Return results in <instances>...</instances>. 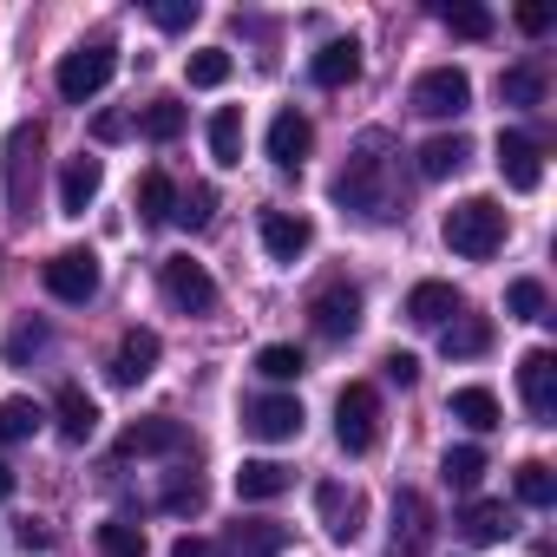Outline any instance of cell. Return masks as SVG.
<instances>
[{"label":"cell","instance_id":"4dcf8cb0","mask_svg":"<svg viewBox=\"0 0 557 557\" xmlns=\"http://www.w3.org/2000/svg\"><path fill=\"white\" fill-rule=\"evenodd\" d=\"M171 210H177V184L164 171H145L138 177V216L145 223H171Z\"/></svg>","mask_w":557,"mask_h":557},{"label":"cell","instance_id":"277c9868","mask_svg":"<svg viewBox=\"0 0 557 557\" xmlns=\"http://www.w3.org/2000/svg\"><path fill=\"white\" fill-rule=\"evenodd\" d=\"M335 440H342L348 459L374 453V440H381V394L368 381H348L342 387V400H335Z\"/></svg>","mask_w":557,"mask_h":557},{"label":"cell","instance_id":"836d02e7","mask_svg":"<svg viewBox=\"0 0 557 557\" xmlns=\"http://www.w3.org/2000/svg\"><path fill=\"white\" fill-rule=\"evenodd\" d=\"M440 27L459 34V40H492V14L472 8V0H453V8H440Z\"/></svg>","mask_w":557,"mask_h":557},{"label":"cell","instance_id":"60d3db41","mask_svg":"<svg viewBox=\"0 0 557 557\" xmlns=\"http://www.w3.org/2000/svg\"><path fill=\"white\" fill-rule=\"evenodd\" d=\"M40 407L34 400H0V440H34L40 433Z\"/></svg>","mask_w":557,"mask_h":557},{"label":"cell","instance_id":"8992f818","mask_svg":"<svg viewBox=\"0 0 557 557\" xmlns=\"http://www.w3.org/2000/svg\"><path fill=\"white\" fill-rule=\"evenodd\" d=\"M407 106H413L420 119H459V112H472V79H466L459 66H433V73L413 79Z\"/></svg>","mask_w":557,"mask_h":557},{"label":"cell","instance_id":"1f68e13d","mask_svg":"<svg viewBox=\"0 0 557 557\" xmlns=\"http://www.w3.org/2000/svg\"><path fill=\"white\" fill-rule=\"evenodd\" d=\"M440 472H446V485H453V492H472V485L485 479V446H446Z\"/></svg>","mask_w":557,"mask_h":557},{"label":"cell","instance_id":"ffe728a7","mask_svg":"<svg viewBox=\"0 0 557 557\" xmlns=\"http://www.w3.org/2000/svg\"><path fill=\"white\" fill-rule=\"evenodd\" d=\"M158 355H164V342L151 335V329H132L125 342H119V355H112V381L119 387H138V381H151V368H158Z\"/></svg>","mask_w":557,"mask_h":557},{"label":"cell","instance_id":"e0dca14e","mask_svg":"<svg viewBox=\"0 0 557 557\" xmlns=\"http://www.w3.org/2000/svg\"><path fill=\"white\" fill-rule=\"evenodd\" d=\"M498 177L511 190H537L544 184V158H537V145L524 132H498Z\"/></svg>","mask_w":557,"mask_h":557},{"label":"cell","instance_id":"8fae6325","mask_svg":"<svg viewBox=\"0 0 557 557\" xmlns=\"http://www.w3.org/2000/svg\"><path fill=\"white\" fill-rule=\"evenodd\" d=\"M309 322H315L322 342H348V335L361 329V289H355V283H329V289L309 302Z\"/></svg>","mask_w":557,"mask_h":557},{"label":"cell","instance_id":"e575fe53","mask_svg":"<svg viewBox=\"0 0 557 557\" xmlns=\"http://www.w3.org/2000/svg\"><path fill=\"white\" fill-rule=\"evenodd\" d=\"M302 368H309V361H302V348H289V342H269V348L256 355V374H262V381H302Z\"/></svg>","mask_w":557,"mask_h":557},{"label":"cell","instance_id":"d590c367","mask_svg":"<svg viewBox=\"0 0 557 557\" xmlns=\"http://www.w3.org/2000/svg\"><path fill=\"white\" fill-rule=\"evenodd\" d=\"M184 73H190V86H197V92H216V86L236 73V60H230L223 47H203V53H190V66H184Z\"/></svg>","mask_w":557,"mask_h":557},{"label":"cell","instance_id":"7dc6e473","mask_svg":"<svg viewBox=\"0 0 557 557\" xmlns=\"http://www.w3.org/2000/svg\"><path fill=\"white\" fill-rule=\"evenodd\" d=\"M518 27L524 34H550V8H537V0H531V8H518Z\"/></svg>","mask_w":557,"mask_h":557},{"label":"cell","instance_id":"5bb4252c","mask_svg":"<svg viewBox=\"0 0 557 557\" xmlns=\"http://www.w3.org/2000/svg\"><path fill=\"white\" fill-rule=\"evenodd\" d=\"M262 249H269V262H302L315 249V223L296 210H262Z\"/></svg>","mask_w":557,"mask_h":557},{"label":"cell","instance_id":"52a82bcc","mask_svg":"<svg viewBox=\"0 0 557 557\" xmlns=\"http://www.w3.org/2000/svg\"><path fill=\"white\" fill-rule=\"evenodd\" d=\"M433 537H440V524H433L426 492L400 485V492H394V537H387V550H394V557H426Z\"/></svg>","mask_w":557,"mask_h":557},{"label":"cell","instance_id":"f35d334b","mask_svg":"<svg viewBox=\"0 0 557 557\" xmlns=\"http://www.w3.org/2000/svg\"><path fill=\"white\" fill-rule=\"evenodd\" d=\"M210 505V492H203V479L197 472H171V485H164V511H177V518H190V511H203Z\"/></svg>","mask_w":557,"mask_h":557},{"label":"cell","instance_id":"3957f363","mask_svg":"<svg viewBox=\"0 0 557 557\" xmlns=\"http://www.w3.org/2000/svg\"><path fill=\"white\" fill-rule=\"evenodd\" d=\"M112 73H119V47H112V40H86V47H73V53L60 60L53 86H60V99L86 106L92 92H106V86H112Z\"/></svg>","mask_w":557,"mask_h":557},{"label":"cell","instance_id":"83f0119b","mask_svg":"<svg viewBox=\"0 0 557 557\" xmlns=\"http://www.w3.org/2000/svg\"><path fill=\"white\" fill-rule=\"evenodd\" d=\"M459 531H466V544H498V537H511V511L498 498H472L459 511Z\"/></svg>","mask_w":557,"mask_h":557},{"label":"cell","instance_id":"d6986e66","mask_svg":"<svg viewBox=\"0 0 557 557\" xmlns=\"http://www.w3.org/2000/svg\"><path fill=\"white\" fill-rule=\"evenodd\" d=\"M453 315H466V302H459L453 283H413L407 289V322L413 329H446Z\"/></svg>","mask_w":557,"mask_h":557},{"label":"cell","instance_id":"cb8c5ba5","mask_svg":"<svg viewBox=\"0 0 557 557\" xmlns=\"http://www.w3.org/2000/svg\"><path fill=\"white\" fill-rule=\"evenodd\" d=\"M446 413H453L459 426H472V433H492V426H505V413H498V394H492V387H453Z\"/></svg>","mask_w":557,"mask_h":557},{"label":"cell","instance_id":"f907efd6","mask_svg":"<svg viewBox=\"0 0 557 557\" xmlns=\"http://www.w3.org/2000/svg\"><path fill=\"white\" fill-rule=\"evenodd\" d=\"M8 492H14V472H8V466H0V498H8Z\"/></svg>","mask_w":557,"mask_h":557},{"label":"cell","instance_id":"c3c4849f","mask_svg":"<svg viewBox=\"0 0 557 557\" xmlns=\"http://www.w3.org/2000/svg\"><path fill=\"white\" fill-rule=\"evenodd\" d=\"M171 557H223V550H216L210 537H177V544H171Z\"/></svg>","mask_w":557,"mask_h":557},{"label":"cell","instance_id":"ac0fdd59","mask_svg":"<svg viewBox=\"0 0 557 557\" xmlns=\"http://www.w3.org/2000/svg\"><path fill=\"white\" fill-rule=\"evenodd\" d=\"M99 184H106V158H86V151L66 158V171H60V216H86Z\"/></svg>","mask_w":557,"mask_h":557},{"label":"cell","instance_id":"ab89813d","mask_svg":"<svg viewBox=\"0 0 557 557\" xmlns=\"http://www.w3.org/2000/svg\"><path fill=\"white\" fill-rule=\"evenodd\" d=\"M216 216V190L210 184H190L184 197H177V210H171V223H184V230H203Z\"/></svg>","mask_w":557,"mask_h":557},{"label":"cell","instance_id":"603a6c76","mask_svg":"<svg viewBox=\"0 0 557 557\" xmlns=\"http://www.w3.org/2000/svg\"><path fill=\"white\" fill-rule=\"evenodd\" d=\"M309 79L329 86V92H335V86H355V79H361V47H355V40H329V47L309 60Z\"/></svg>","mask_w":557,"mask_h":557},{"label":"cell","instance_id":"ee69618b","mask_svg":"<svg viewBox=\"0 0 557 557\" xmlns=\"http://www.w3.org/2000/svg\"><path fill=\"white\" fill-rule=\"evenodd\" d=\"M47 348V329H14L8 335V368H27V355H40Z\"/></svg>","mask_w":557,"mask_h":557},{"label":"cell","instance_id":"7402d4cb","mask_svg":"<svg viewBox=\"0 0 557 557\" xmlns=\"http://www.w3.org/2000/svg\"><path fill=\"white\" fill-rule=\"evenodd\" d=\"M289 524H275V518H243L230 524V557H283L289 550Z\"/></svg>","mask_w":557,"mask_h":557},{"label":"cell","instance_id":"30bf717a","mask_svg":"<svg viewBox=\"0 0 557 557\" xmlns=\"http://www.w3.org/2000/svg\"><path fill=\"white\" fill-rule=\"evenodd\" d=\"M315 518H322V531H329L335 544H355L361 524H368V498H361L355 485H342V479H322V485H315Z\"/></svg>","mask_w":557,"mask_h":557},{"label":"cell","instance_id":"9a60e30c","mask_svg":"<svg viewBox=\"0 0 557 557\" xmlns=\"http://www.w3.org/2000/svg\"><path fill=\"white\" fill-rule=\"evenodd\" d=\"M518 394H524V413L531 420H550L557 413V355L550 348H531L518 361Z\"/></svg>","mask_w":557,"mask_h":557},{"label":"cell","instance_id":"bcb514c9","mask_svg":"<svg viewBox=\"0 0 557 557\" xmlns=\"http://www.w3.org/2000/svg\"><path fill=\"white\" fill-rule=\"evenodd\" d=\"M92 132H99V145H119V138L132 132V119H125V112H99V125H92Z\"/></svg>","mask_w":557,"mask_h":557},{"label":"cell","instance_id":"5b68a950","mask_svg":"<svg viewBox=\"0 0 557 557\" xmlns=\"http://www.w3.org/2000/svg\"><path fill=\"white\" fill-rule=\"evenodd\" d=\"M40 151H47V132H40V125H14V132H8V203H14V216H34Z\"/></svg>","mask_w":557,"mask_h":557},{"label":"cell","instance_id":"f6af8a7d","mask_svg":"<svg viewBox=\"0 0 557 557\" xmlns=\"http://www.w3.org/2000/svg\"><path fill=\"white\" fill-rule=\"evenodd\" d=\"M381 368H387V381H394V387H413V381H420V361H413L407 348H394V355H387Z\"/></svg>","mask_w":557,"mask_h":557},{"label":"cell","instance_id":"6da1fadb","mask_svg":"<svg viewBox=\"0 0 557 557\" xmlns=\"http://www.w3.org/2000/svg\"><path fill=\"white\" fill-rule=\"evenodd\" d=\"M394 138L387 132H361L348 164L335 171V203L355 210L361 223H394L400 216V197H394Z\"/></svg>","mask_w":557,"mask_h":557},{"label":"cell","instance_id":"f1b7e54d","mask_svg":"<svg viewBox=\"0 0 557 557\" xmlns=\"http://www.w3.org/2000/svg\"><path fill=\"white\" fill-rule=\"evenodd\" d=\"M210 158L230 171V164H243V112L236 106H216L210 112Z\"/></svg>","mask_w":557,"mask_h":557},{"label":"cell","instance_id":"7bdbcfd3","mask_svg":"<svg viewBox=\"0 0 557 557\" xmlns=\"http://www.w3.org/2000/svg\"><path fill=\"white\" fill-rule=\"evenodd\" d=\"M151 21L164 34H190L197 27V0H151Z\"/></svg>","mask_w":557,"mask_h":557},{"label":"cell","instance_id":"74e56055","mask_svg":"<svg viewBox=\"0 0 557 557\" xmlns=\"http://www.w3.org/2000/svg\"><path fill=\"white\" fill-rule=\"evenodd\" d=\"M518 498H524V505H537V511H544V505H557V472H550L544 459H524V466H518Z\"/></svg>","mask_w":557,"mask_h":557},{"label":"cell","instance_id":"b9f144b4","mask_svg":"<svg viewBox=\"0 0 557 557\" xmlns=\"http://www.w3.org/2000/svg\"><path fill=\"white\" fill-rule=\"evenodd\" d=\"M505 309L518 322H544V283H531V275H518V283L505 289Z\"/></svg>","mask_w":557,"mask_h":557},{"label":"cell","instance_id":"4fadbf2b","mask_svg":"<svg viewBox=\"0 0 557 557\" xmlns=\"http://www.w3.org/2000/svg\"><path fill=\"white\" fill-rule=\"evenodd\" d=\"M315 151V125L296 112V106H283L269 119V164L275 171H302V158Z\"/></svg>","mask_w":557,"mask_h":557},{"label":"cell","instance_id":"8d00e7d4","mask_svg":"<svg viewBox=\"0 0 557 557\" xmlns=\"http://www.w3.org/2000/svg\"><path fill=\"white\" fill-rule=\"evenodd\" d=\"M138 132H145L151 145H171V138L184 132V106H177V99H151L145 119H138Z\"/></svg>","mask_w":557,"mask_h":557},{"label":"cell","instance_id":"7c38bea8","mask_svg":"<svg viewBox=\"0 0 557 557\" xmlns=\"http://www.w3.org/2000/svg\"><path fill=\"white\" fill-rule=\"evenodd\" d=\"M47 289H53L60 302H92V296H99V256H92V249H60V256L47 262Z\"/></svg>","mask_w":557,"mask_h":557},{"label":"cell","instance_id":"2e32d148","mask_svg":"<svg viewBox=\"0 0 557 557\" xmlns=\"http://www.w3.org/2000/svg\"><path fill=\"white\" fill-rule=\"evenodd\" d=\"M158 453H184V420L151 413V420H132L119 433V459H158Z\"/></svg>","mask_w":557,"mask_h":557},{"label":"cell","instance_id":"f546056e","mask_svg":"<svg viewBox=\"0 0 557 557\" xmlns=\"http://www.w3.org/2000/svg\"><path fill=\"white\" fill-rule=\"evenodd\" d=\"M498 99L518 106V112H537V106H544V73H537V66H505V73H498Z\"/></svg>","mask_w":557,"mask_h":557},{"label":"cell","instance_id":"d4e9b609","mask_svg":"<svg viewBox=\"0 0 557 557\" xmlns=\"http://www.w3.org/2000/svg\"><path fill=\"white\" fill-rule=\"evenodd\" d=\"M466 158H472V138H466V132L426 138V145H420V177H426V184H440V177H453Z\"/></svg>","mask_w":557,"mask_h":557},{"label":"cell","instance_id":"7a4b0ae2","mask_svg":"<svg viewBox=\"0 0 557 557\" xmlns=\"http://www.w3.org/2000/svg\"><path fill=\"white\" fill-rule=\"evenodd\" d=\"M505 210L492 203V197H466V203H453L446 210V223H440V236H446V249L453 256H466V262H492L498 249H505Z\"/></svg>","mask_w":557,"mask_h":557},{"label":"cell","instance_id":"d6a6232c","mask_svg":"<svg viewBox=\"0 0 557 557\" xmlns=\"http://www.w3.org/2000/svg\"><path fill=\"white\" fill-rule=\"evenodd\" d=\"M99 550H106V557H145L151 544H145V524H132V518H106V524H99Z\"/></svg>","mask_w":557,"mask_h":557},{"label":"cell","instance_id":"484cf974","mask_svg":"<svg viewBox=\"0 0 557 557\" xmlns=\"http://www.w3.org/2000/svg\"><path fill=\"white\" fill-rule=\"evenodd\" d=\"M440 348H446V361H472V355L492 348V322H485V315H453V322L440 329Z\"/></svg>","mask_w":557,"mask_h":557},{"label":"cell","instance_id":"44dd1931","mask_svg":"<svg viewBox=\"0 0 557 557\" xmlns=\"http://www.w3.org/2000/svg\"><path fill=\"white\" fill-rule=\"evenodd\" d=\"M289 485H296V472H289L283 459H243V466H236V498H243V505L283 498Z\"/></svg>","mask_w":557,"mask_h":557},{"label":"cell","instance_id":"4316f807","mask_svg":"<svg viewBox=\"0 0 557 557\" xmlns=\"http://www.w3.org/2000/svg\"><path fill=\"white\" fill-rule=\"evenodd\" d=\"M53 413H60V433H66L73 446H86V440L99 433V407H92V394H86V387H60Z\"/></svg>","mask_w":557,"mask_h":557},{"label":"cell","instance_id":"ba28073f","mask_svg":"<svg viewBox=\"0 0 557 557\" xmlns=\"http://www.w3.org/2000/svg\"><path fill=\"white\" fill-rule=\"evenodd\" d=\"M158 283H164V296H171L184 315H210V309H216V283H210V269H203V262H190V256H164V262H158Z\"/></svg>","mask_w":557,"mask_h":557},{"label":"cell","instance_id":"9c48e42d","mask_svg":"<svg viewBox=\"0 0 557 557\" xmlns=\"http://www.w3.org/2000/svg\"><path fill=\"white\" fill-rule=\"evenodd\" d=\"M243 433L269 440V446L296 440L302 433V400L296 394H256V400H243Z\"/></svg>","mask_w":557,"mask_h":557},{"label":"cell","instance_id":"681fc988","mask_svg":"<svg viewBox=\"0 0 557 557\" xmlns=\"http://www.w3.org/2000/svg\"><path fill=\"white\" fill-rule=\"evenodd\" d=\"M21 544H27V550H40V544H53V531H47V524H34V518H27V524H21Z\"/></svg>","mask_w":557,"mask_h":557}]
</instances>
